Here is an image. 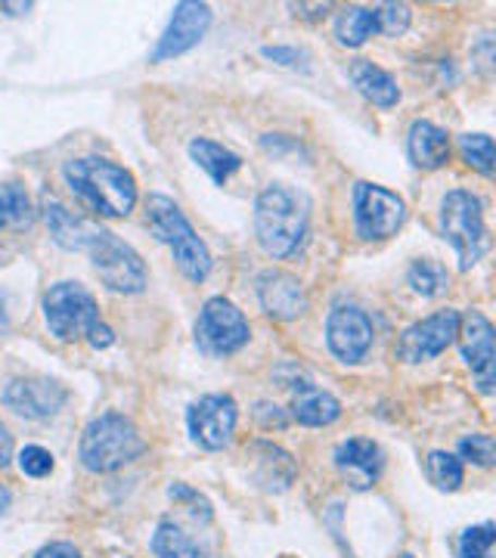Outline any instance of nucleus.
<instances>
[{"instance_id":"f257e3e1","label":"nucleus","mask_w":496,"mask_h":558,"mask_svg":"<svg viewBox=\"0 0 496 558\" xmlns=\"http://www.w3.org/2000/svg\"><path fill=\"white\" fill-rule=\"evenodd\" d=\"M62 178L69 183V190L102 218H128L137 205L134 174L116 161L99 159V156L72 159L65 161Z\"/></svg>"},{"instance_id":"f03ea898","label":"nucleus","mask_w":496,"mask_h":558,"mask_svg":"<svg viewBox=\"0 0 496 558\" xmlns=\"http://www.w3.org/2000/svg\"><path fill=\"white\" fill-rule=\"evenodd\" d=\"M311 202L286 183H270L255 202V233L270 258H292L307 240Z\"/></svg>"},{"instance_id":"7ed1b4c3","label":"nucleus","mask_w":496,"mask_h":558,"mask_svg":"<svg viewBox=\"0 0 496 558\" xmlns=\"http://www.w3.org/2000/svg\"><path fill=\"white\" fill-rule=\"evenodd\" d=\"M143 450H146V440L131 418L121 413H102L84 428L78 459L87 472L106 475V472H119L124 465H131L134 459L143 457Z\"/></svg>"},{"instance_id":"20e7f679","label":"nucleus","mask_w":496,"mask_h":558,"mask_svg":"<svg viewBox=\"0 0 496 558\" xmlns=\"http://www.w3.org/2000/svg\"><path fill=\"white\" fill-rule=\"evenodd\" d=\"M146 227H149V233L156 240L171 248L183 277L202 282L211 274V252H208L205 242L198 240V233L193 230V223L186 220V215L180 211L178 202L159 196V193L149 196L146 199Z\"/></svg>"},{"instance_id":"39448f33","label":"nucleus","mask_w":496,"mask_h":558,"mask_svg":"<svg viewBox=\"0 0 496 558\" xmlns=\"http://www.w3.org/2000/svg\"><path fill=\"white\" fill-rule=\"evenodd\" d=\"M440 233L457 248L459 270H472L487 255L484 202L469 190H453L440 202Z\"/></svg>"},{"instance_id":"423d86ee","label":"nucleus","mask_w":496,"mask_h":558,"mask_svg":"<svg viewBox=\"0 0 496 558\" xmlns=\"http://www.w3.org/2000/svg\"><path fill=\"white\" fill-rule=\"evenodd\" d=\"M84 252L94 260V270L106 282V289L121 292V295H140L146 289V264L112 230L97 223Z\"/></svg>"},{"instance_id":"0eeeda50","label":"nucleus","mask_w":496,"mask_h":558,"mask_svg":"<svg viewBox=\"0 0 496 558\" xmlns=\"http://www.w3.org/2000/svg\"><path fill=\"white\" fill-rule=\"evenodd\" d=\"M44 319L60 341L87 339L99 323L97 299L81 282H57L44 295Z\"/></svg>"},{"instance_id":"6e6552de","label":"nucleus","mask_w":496,"mask_h":558,"mask_svg":"<svg viewBox=\"0 0 496 558\" xmlns=\"http://www.w3.org/2000/svg\"><path fill=\"white\" fill-rule=\"evenodd\" d=\"M252 339L249 319L233 301L208 299L196 319V344L211 357H230Z\"/></svg>"},{"instance_id":"1a4fd4ad","label":"nucleus","mask_w":496,"mask_h":558,"mask_svg":"<svg viewBox=\"0 0 496 558\" xmlns=\"http://www.w3.org/2000/svg\"><path fill=\"white\" fill-rule=\"evenodd\" d=\"M354 220L363 240H388L407 220V202L378 183L360 180L354 186Z\"/></svg>"},{"instance_id":"9d476101","label":"nucleus","mask_w":496,"mask_h":558,"mask_svg":"<svg viewBox=\"0 0 496 558\" xmlns=\"http://www.w3.org/2000/svg\"><path fill=\"white\" fill-rule=\"evenodd\" d=\"M459 311H437L432 317L419 319L410 329H403V336L397 341V357L403 363H425L435 360L437 354H444L459 336Z\"/></svg>"},{"instance_id":"9b49d317","label":"nucleus","mask_w":496,"mask_h":558,"mask_svg":"<svg viewBox=\"0 0 496 558\" xmlns=\"http://www.w3.org/2000/svg\"><path fill=\"white\" fill-rule=\"evenodd\" d=\"M239 422V407L237 400L230 395H205L198 398L190 413H186V425H190V435L196 440L198 447L205 450H223L233 432H237Z\"/></svg>"},{"instance_id":"f8f14e48","label":"nucleus","mask_w":496,"mask_h":558,"mask_svg":"<svg viewBox=\"0 0 496 558\" xmlns=\"http://www.w3.org/2000/svg\"><path fill=\"white\" fill-rule=\"evenodd\" d=\"M459 344H462V357L469 363L475 385L481 395H494L496 385V354H494V326L481 311L465 314L459 323Z\"/></svg>"},{"instance_id":"ddd939ff","label":"nucleus","mask_w":496,"mask_h":558,"mask_svg":"<svg viewBox=\"0 0 496 558\" xmlns=\"http://www.w3.org/2000/svg\"><path fill=\"white\" fill-rule=\"evenodd\" d=\"M376 339L373 319L360 307H336L326 319V344L341 363H360Z\"/></svg>"},{"instance_id":"4468645a","label":"nucleus","mask_w":496,"mask_h":558,"mask_svg":"<svg viewBox=\"0 0 496 558\" xmlns=\"http://www.w3.org/2000/svg\"><path fill=\"white\" fill-rule=\"evenodd\" d=\"M208 25H211V10L205 7V3H193V0H183L174 7V13H171V22H168V28H165V35L156 44V50H153V62H165V60H174V57H183L186 50H193L198 40L205 38V32H208Z\"/></svg>"},{"instance_id":"2eb2a0df","label":"nucleus","mask_w":496,"mask_h":558,"mask_svg":"<svg viewBox=\"0 0 496 558\" xmlns=\"http://www.w3.org/2000/svg\"><path fill=\"white\" fill-rule=\"evenodd\" d=\"M65 388L53 379H16L7 385L3 403L25 418H50L57 416L65 403Z\"/></svg>"},{"instance_id":"dca6fc26","label":"nucleus","mask_w":496,"mask_h":558,"mask_svg":"<svg viewBox=\"0 0 496 558\" xmlns=\"http://www.w3.org/2000/svg\"><path fill=\"white\" fill-rule=\"evenodd\" d=\"M336 469L354 490H370L385 472V453L376 440L351 438L336 450Z\"/></svg>"},{"instance_id":"f3484780","label":"nucleus","mask_w":496,"mask_h":558,"mask_svg":"<svg viewBox=\"0 0 496 558\" xmlns=\"http://www.w3.org/2000/svg\"><path fill=\"white\" fill-rule=\"evenodd\" d=\"M258 301L261 307L267 311V317L282 319V323H292V319L304 317L307 311V295L301 289L292 274H282V270H267L258 277Z\"/></svg>"},{"instance_id":"a211bd4d","label":"nucleus","mask_w":496,"mask_h":558,"mask_svg":"<svg viewBox=\"0 0 496 558\" xmlns=\"http://www.w3.org/2000/svg\"><path fill=\"white\" fill-rule=\"evenodd\" d=\"M407 153H410V161L416 165L419 171H437V168H444L450 161V137H447L444 128L419 119L410 128Z\"/></svg>"},{"instance_id":"6ab92c4d","label":"nucleus","mask_w":496,"mask_h":558,"mask_svg":"<svg viewBox=\"0 0 496 558\" xmlns=\"http://www.w3.org/2000/svg\"><path fill=\"white\" fill-rule=\"evenodd\" d=\"M338 416H341L338 398L311 381H295V391H292V418L295 422L307 425V428H323V425H332Z\"/></svg>"},{"instance_id":"aec40b11","label":"nucleus","mask_w":496,"mask_h":558,"mask_svg":"<svg viewBox=\"0 0 496 558\" xmlns=\"http://www.w3.org/2000/svg\"><path fill=\"white\" fill-rule=\"evenodd\" d=\"M44 220H47V230H50L53 242L62 245V248H69V252H84L94 227H97L94 220L81 218V215L69 211L65 205L53 199L44 205Z\"/></svg>"},{"instance_id":"412c9836","label":"nucleus","mask_w":496,"mask_h":558,"mask_svg":"<svg viewBox=\"0 0 496 558\" xmlns=\"http://www.w3.org/2000/svg\"><path fill=\"white\" fill-rule=\"evenodd\" d=\"M351 81H354V87H358L360 94L373 102V106H378V109H391L400 100L397 81L385 69L373 65L370 60L351 62Z\"/></svg>"},{"instance_id":"4be33fe9","label":"nucleus","mask_w":496,"mask_h":558,"mask_svg":"<svg viewBox=\"0 0 496 558\" xmlns=\"http://www.w3.org/2000/svg\"><path fill=\"white\" fill-rule=\"evenodd\" d=\"M190 159L196 161L198 168L215 180L218 186H223L242 168V159H239L233 149H227V146H220L215 140L205 137L190 140Z\"/></svg>"},{"instance_id":"5701e85b","label":"nucleus","mask_w":496,"mask_h":558,"mask_svg":"<svg viewBox=\"0 0 496 558\" xmlns=\"http://www.w3.org/2000/svg\"><path fill=\"white\" fill-rule=\"evenodd\" d=\"M153 553L156 558H215L205 546H198L178 521H161L153 534Z\"/></svg>"},{"instance_id":"b1692460","label":"nucleus","mask_w":496,"mask_h":558,"mask_svg":"<svg viewBox=\"0 0 496 558\" xmlns=\"http://www.w3.org/2000/svg\"><path fill=\"white\" fill-rule=\"evenodd\" d=\"M378 35V13L370 7H348L336 20V38L344 47H360Z\"/></svg>"},{"instance_id":"393cba45","label":"nucleus","mask_w":496,"mask_h":558,"mask_svg":"<svg viewBox=\"0 0 496 558\" xmlns=\"http://www.w3.org/2000/svg\"><path fill=\"white\" fill-rule=\"evenodd\" d=\"M407 282L413 286V292L422 295V299H437V295H444V292L450 289V274H447V267L437 264V260L419 258L416 264L410 267Z\"/></svg>"},{"instance_id":"a878e982","label":"nucleus","mask_w":496,"mask_h":558,"mask_svg":"<svg viewBox=\"0 0 496 558\" xmlns=\"http://www.w3.org/2000/svg\"><path fill=\"white\" fill-rule=\"evenodd\" d=\"M425 475H428V481L435 484L437 490L453 494V490L462 487V478H465L462 459H457L453 453H447V450H432L428 459H425Z\"/></svg>"},{"instance_id":"bb28decb","label":"nucleus","mask_w":496,"mask_h":558,"mask_svg":"<svg viewBox=\"0 0 496 558\" xmlns=\"http://www.w3.org/2000/svg\"><path fill=\"white\" fill-rule=\"evenodd\" d=\"M32 218V202L20 183L0 186V230L3 227H22Z\"/></svg>"},{"instance_id":"cd10ccee","label":"nucleus","mask_w":496,"mask_h":558,"mask_svg":"<svg viewBox=\"0 0 496 558\" xmlns=\"http://www.w3.org/2000/svg\"><path fill=\"white\" fill-rule=\"evenodd\" d=\"M459 153L484 178H494V140L487 134H462L459 137Z\"/></svg>"},{"instance_id":"c85d7f7f","label":"nucleus","mask_w":496,"mask_h":558,"mask_svg":"<svg viewBox=\"0 0 496 558\" xmlns=\"http://www.w3.org/2000/svg\"><path fill=\"white\" fill-rule=\"evenodd\" d=\"M494 539L496 527L491 521H484L477 527H465L457 546L459 558H494Z\"/></svg>"},{"instance_id":"c756f323","label":"nucleus","mask_w":496,"mask_h":558,"mask_svg":"<svg viewBox=\"0 0 496 558\" xmlns=\"http://www.w3.org/2000/svg\"><path fill=\"white\" fill-rule=\"evenodd\" d=\"M457 453V459H465V462H472L477 469H491L496 459L494 438L491 435H469V438L459 440Z\"/></svg>"},{"instance_id":"7c9ffc66","label":"nucleus","mask_w":496,"mask_h":558,"mask_svg":"<svg viewBox=\"0 0 496 558\" xmlns=\"http://www.w3.org/2000/svg\"><path fill=\"white\" fill-rule=\"evenodd\" d=\"M20 469L28 478H47L53 472V453L38 447V444H28L20 453Z\"/></svg>"},{"instance_id":"2f4dec72","label":"nucleus","mask_w":496,"mask_h":558,"mask_svg":"<svg viewBox=\"0 0 496 558\" xmlns=\"http://www.w3.org/2000/svg\"><path fill=\"white\" fill-rule=\"evenodd\" d=\"M376 13L382 35H400L410 25V7H403V3H385V7H376Z\"/></svg>"},{"instance_id":"473e14b6","label":"nucleus","mask_w":496,"mask_h":558,"mask_svg":"<svg viewBox=\"0 0 496 558\" xmlns=\"http://www.w3.org/2000/svg\"><path fill=\"white\" fill-rule=\"evenodd\" d=\"M35 558H81V553L78 546H72V543H50Z\"/></svg>"},{"instance_id":"72a5a7b5","label":"nucleus","mask_w":496,"mask_h":558,"mask_svg":"<svg viewBox=\"0 0 496 558\" xmlns=\"http://www.w3.org/2000/svg\"><path fill=\"white\" fill-rule=\"evenodd\" d=\"M87 341L94 344V348H109L112 341H116V332L106 326V323H97L94 329H90V336H87Z\"/></svg>"},{"instance_id":"f704fd0d","label":"nucleus","mask_w":496,"mask_h":558,"mask_svg":"<svg viewBox=\"0 0 496 558\" xmlns=\"http://www.w3.org/2000/svg\"><path fill=\"white\" fill-rule=\"evenodd\" d=\"M264 57L282 62V65H295V60L301 53H298V50H289V47H264Z\"/></svg>"},{"instance_id":"c9c22d12","label":"nucleus","mask_w":496,"mask_h":558,"mask_svg":"<svg viewBox=\"0 0 496 558\" xmlns=\"http://www.w3.org/2000/svg\"><path fill=\"white\" fill-rule=\"evenodd\" d=\"M10 459H13V438H10L7 425L0 422V469H7Z\"/></svg>"},{"instance_id":"e433bc0d","label":"nucleus","mask_w":496,"mask_h":558,"mask_svg":"<svg viewBox=\"0 0 496 558\" xmlns=\"http://www.w3.org/2000/svg\"><path fill=\"white\" fill-rule=\"evenodd\" d=\"M7 329H10V314H7V304L0 299V336H7Z\"/></svg>"},{"instance_id":"4c0bfd02","label":"nucleus","mask_w":496,"mask_h":558,"mask_svg":"<svg viewBox=\"0 0 496 558\" xmlns=\"http://www.w3.org/2000/svg\"><path fill=\"white\" fill-rule=\"evenodd\" d=\"M10 490H7V487H0V515H3V512H7V509H10Z\"/></svg>"},{"instance_id":"58836bf2","label":"nucleus","mask_w":496,"mask_h":558,"mask_svg":"<svg viewBox=\"0 0 496 558\" xmlns=\"http://www.w3.org/2000/svg\"><path fill=\"white\" fill-rule=\"evenodd\" d=\"M400 558H413V556H400Z\"/></svg>"}]
</instances>
